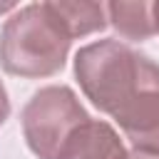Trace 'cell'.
Returning a JSON list of instances; mask_svg holds the SVG:
<instances>
[{
	"label": "cell",
	"mask_w": 159,
	"mask_h": 159,
	"mask_svg": "<svg viewBox=\"0 0 159 159\" xmlns=\"http://www.w3.org/2000/svg\"><path fill=\"white\" fill-rule=\"evenodd\" d=\"M75 75L87 99L114 119L159 75V65L124 42L99 40L75 55Z\"/></svg>",
	"instance_id": "obj_1"
},
{
	"label": "cell",
	"mask_w": 159,
	"mask_h": 159,
	"mask_svg": "<svg viewBox=\"0 0 159 159\" xmlns=\"http://www.w3.org/2000/svg\"><path fill=\"white\" fill-rule=\"evenodd\" d=\"M70 42L72 37L50 2H32L2 25L0 65L15 77H50L65 67Z\"/></svg>",
	"instance_id": "obj_2"
},
{
	"label": "cell",
	"mask_w": 159,
	"mask_h": 159,
	"mask_svg": "<svg viewBox=\"0 0 159 159\" xmlns=\"http://www.w3.org/2000/svg\"><path fill=\"white\" fill-rule=\"evenodd\" d=\"M84 122H89V114L65 84L42 87L22 109L25 142L40 159H57L62 144Z\"/></svg>",
	"instance_id": "obj_3"
},
{
	"label": "cell",
	"mask_w": 159,
	"mask_h": 159,
	"mask_svg": "<svg viewBox=\"0 0 159 159\" xmlns=\"http://www.w3.org/2000/svg\"><path fill=\"white\" fill-rule=\"evenodd\" d=\"M57 159H129V152L107 122L89 119L72 132Z\"/></svg>",
	"instance_id": "obj_4"
},
{
	"label": "cell",
	"mask_w": 159,
	"mask_h": 159,
	"mask_svg": "<svg viewBox=\"0 0 159 159\" xmlns=\"http://www.w3.org/2000/svg\"><path fill=\"white\" fill-rule=\"evenodd\" d=\"M107 17L124 40L142 42L157 32L152 20V2H109Z\"/></svg>",
	"instance_id": "obj_5"
},
{
	"label": "cell",
	"mask_w": 159,
	"mask_h": 159,
	"mask_svg": "<svg viewBox=\"0 0 159 159\" xmlns=\"http://www.w3.org/2000/svg\"><path fill=\"white\" fill-rule=\"evenodd\" d=\"M70 37H82L97 30H104L109 17H107V5L102 2H50Z\"/></svg>",
	"instance_id": "obj_6"
},
{
	"label": "cell",
	"mask_w": 159,
	"mask_h": 159,
	"mask_svg": "<svg viewBox=\"0 0 159 159\" xmlns=\"http://www.w3.org/2000/svg\"><path fill=\"white\" fill-rule=\"evenodd\" d=\"M7 114H10V99H7V92H5V84L0 82V127L5 124V119H7Z\"/></svg>",
	"instance_id": "obj_7"
},
{
	"label": "cell",
	"mask_w": 159,
	"mask_h": 159,
	"mask_svg": "<svg viewBox=\"0 0 159 159\" xmlns=\"http://www.w3.org/2000/svg\"><path fill=\"white\" fill-rule=\"evenodd\" d=\"M152 20H154V30L159 32V2H152Z\"/></svg>",
	"instance_id": "obj_8"
},
{
	"label": "cell",
	"mask_w": 159,
	"mask_h": 159,
	"mask_svg": "<svg viewBox=\"0 0 159 159\" xmlns=\"http://www.w3.org/2000/svg\"><path fill=\"white\" fill-rule=\"evenodd\" d=\"M129 159H159V157H154V154H144V152H137V149H134V152L129 154Z\"/></svg>",
	"instance_id": "obj_9"
},
{
	"label": "cell",
	"mask_w": 159,
	"mask_h": 159,
	"mask_svg": "<svg viewBox=\"0 0 159 159\" xmlns=\"http://www.w3.org/2000/svg\"><path fill=\"white\" fill-rule=\"evenodd\" d=\"M12 7H15L12 2H7V5H0V12H7V10H12Z\"/></svg>",
	"instance_id": "obj_10"
}]
</instances>
